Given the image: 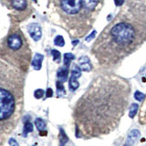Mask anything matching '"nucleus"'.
I'll return each instance as SVG.
<instances>
[{
    "label": "nucleus",
    "instance_id": "2eb2a0df",
    "mask_svg": "<svg viewBox=\"0 0 146 146\" xmlns=\"http://www.w3.org/2000/svg\"><path fill=\"white\" fill-rule=\"evenodd\" d=\"M32 131H33V125H32V123L30 121H26L24 125V130H23V135H24V137H26L27 134L31 132Z\"/></svg>",
    "mask_w": 146,
    "mask_h": 146
},
{
    "label": "nucleus",
    "instance_id": "393cba45",
    "mask_svg": "<svg viewBox=\"0 0 146 146\" xmlns=\"http://www.w3.org/2000/svg\"><path fill=\"white\" fill-rule=\"evenodd\" d=\"M114 2H115V5L117 7H121L124 3V0H114Z\"/></svg>",
    "mask_w": 146,
    "mask_h": 146
},
{
    "label": "nucleus",
    "instance_id": "412c9836",
    "mask_svg": "<svg viewBox=\"0 0 146 146\" xmlns=\"http://www.w3.org/2000/svg\"><path fill=\"white\" fill-rule=\"evenodd\" d=\"M137 109H138V106H137V104H134V108H131V111H130V117H133L135 115V113H136V111H137Z\"/></svg>",
    "mask_w": 146,
    "mask_h": 146
},
{
    "label": "nucleus",
    "instance_id": "aec40b11",
    "mask_svg": "<svg viewBox=\"0 0 146 146\" xmlns=\"http://www.w3.org/2000/svg\"><path fill=\"white\" fill-rule=\"evenodd\" d=\"M51 52H52V56H53L54 60H58V59L60 58V52L59 51H58L56 49H53Z\"/></svg>",
    "mask_w": 146,
    "mask_h": 146
},
{
    "label": "nucleus",
    "instance_id": "423d86ee",
    "mask_svg": "<svg viewBox=\"0 0 146 146\" xmlns=\"http://www.w3.org/2000/svg\"><path fill=\"white\" fill-rule=\"evenodd\" d=\"M7 5L10 9L16 13H20L21 16H24L29 8V0H7Z\"/></svg>",
    "mask_w": 146,
    "mask_h": 146
},
{
    "label": "nucleus",
    "instance_id": "6ab92c4d",
    "mask_svg": "<svg viewBox=\"0 0 146 146\" xmlns=\"http://www.w3.org/2000/svg\"><path fill=\"white\" fill-rule=\"evenodd\" d=\"M134 98L137 100H143L144 98H145V95L143 93L140 92V91H136V92L134 93Z\"/></svg>",
    "mask_w": 146,
    "mask_h": 146
},
{
    "label": "nucleus",
    "instance_id": "9d476101",
    "mask_svg": "<svg viewBox=\"0 0 146 146\" xmlns=\"http://www.w3.org/2000/svg\"><path fill=\"white\" fill-rule=\"evenodd\" d=\"M99 0H82V4L86 9L88 10H93L97 7Z\"/></svg>",
    "mask_w": 146,
    "mask_h": 146
},
{
    "label": "nucleus",
    "instance_id": "0eeeda50",
    "mask_svg": "<svg viewBox=\"0 0 146 146\" xmlns=\"http://www.w3.org/2000/svg\"><path fill=\"white\" fill-rule=\"evenodd\" d=\"M29 32V35L32 38H33L35 41H38L41 38V36H42V31H41V27L38 24H36V23H33L29 26L27 27Z\"/></svg>",
    "mask_w": 146,
    "mask_h": 146
},
{
    "label": "nucleus",
    "instance_id": "6e6552de",
    "mask_svg": "<svg viewBox=\"0 0 146 146\" xmlns=\"http://www.w3.org/2000/svg\"><path fill=\"white\" fill-rule=\"evenodd\" d=\"M79 64H80V68L82 70H84V71H90L91 68H92V67H91L90 58L87 56L80 57V59H79Z\"/></svg>",
    "mask_w": 146,
    "mask_h": 146
},
{
    "label": "nucleus",
    "instance_id": "bb28decb",
    "mask_svg": "<svg viewBox=\"0 0 146 146\" xmlns=\"http://www.w3.org/2000/svg\"><path fill=\"white\" fill-rule=\"evenodd\" d=\"M34 1H35V2H36V0H34Z\"/></svg>",
    "mask_w": 146,
    "mask_h": 146
},
{
    "label": "nucleus",
    "instance_id": "a211bd4d",
    "mask_svg": "<svg viewBox=\"0 0 146 146\" xmlns=\"http://www.w3.org/2000/svg\"><path fill=\"white\" fill-rule=\"evenodd\" d=\"M43 95H44V90H36L35 92H34V96H35V98L36 99H41L43 97Z\"/></svg>",
    "mask_w": 146,
    "mask_h": 146
},
{
    "label": "nucleus",
    "instance_id": "f03ea898",
    "mask_svg": "<svg viewBox=\"0 0 146 146\" xmlns=\"http://www.w3.org/2000/svg\"><path fill=\"white\" fill-rule=\"evenodd\" d=\"M0 54L9 60L27 61L30 58V53L27 51L26 38L22 32L15 27L8 33L0 45Z\"/></svg>",
    "mask_w": 146,
    "mask_h": 146
},
{
    "label": "nucleus",
    "instance_id": "4468645a",
    "mask_svg": "<svg viewBox=\"0 0 146 146\" xmlns=\"http://www.w3.org/2000/svg\"><path fill=\"white\" fill-rule=\"evenodd\" d=\"M79 82H78V79L75 77L71 76L70 79V89L71 90H76L78 88H79Z\"/></svg>",
    "mask_w": 146,
    "mask_h": 146
},
{
    "label": "nucleus",
    "instance_id": "ddd939ff",
    "mask_svg": "<svg viewBox=\"0 0 146 146\" xmlns=\"http://www.w3.org/2000/svg\"><path fill=\"white\" fill-rule=\"evenodd\" d=\"M35 124L36 126V129H38L40 132L46 130V123H45V121L42 120V119H40V118L36 119Z\"/></svg>",
    "mask_w": 146,
    "mask_h": 146
},
{
    "label": "nucleus",
    "instance_id": "1a4fd4ad",
    "mask_svg": "<svg viewBox=\"0 0 146 146\" xmlns=\"http://www.w3.org/2000/svg\"><path fill=\"white\" fill-rule=\"evenodd\" d=\"M43 56L41 54H36L33 61H32V66L35 68L36 70H39L41 68V64H42V60H43Z\"/></svg>",
    "mask_w": 146,
    "mask_h": 146
},
{
    "label": "nucleus",
    "instance_id": "f8f14e48",
    "mask_svg": "<svg viewBox=\"0 0 146 146\" xmlns=\"http://www.w3.org/2000/svg\"><path fill=\"white\" fill-rule=\"evenodd\" d=\"M68 141V138L67 134L65 133V131H63L62 128H60L59 130V143H60V146H64Z\"/></svg>",
    "mask_w": 146,
    "mask_h": 146
},
{
    "label": "nucleus",
    "instance_id": "4be33fe9",
    "mask_svg": "<svg viewBox=\"0 0 146 146\" xmlns=\"http://www.w3.org/2000/svg\"><path fill=\"white\" fill-rule=\"evenodd\" d=\"M8 143H9V145H10V146H19V144L17 143V141L15 139H14V138L9 139Z\"/></svg>",
    "mask_w": 146,
    "mask_h": 146
},
{
    "label": "nucleus",
    "instance_id": "7ed1b4c3",
    "mask_svg": "<svg viewBox=\"0 0 146 146\" xmlns=\"http://www.w3.org/2000/svg\"><path fill=\"white\" fill-rule=\"evenodd\" d=\"M111 35L118 45L128 46L133 41L135 38V30L131 24L121 22L112 27Z\"/></svg>",
    "mask_w": 146,
    "mask_h": 146
},
{
    "label": "nucleus",
    "instance_id": "39448f33",
    "mask_svg": "<svg viewBox=\"0 0 146 146\" xmlns=\"http://www.w3.org/2000/svg\"><path fill=\"white\" fill-rule=\"evenodd\" d=\"M61 9L68 15H75L79 13L82 7V0H61Z\"/></svg>",
    "mask_w": 146,
    "mask_h": 146
},
{
    "label": "nucleus",
    "instance_id": "b1692460",
    "mask_svg": "<svg viewBox=\"0 0 146 146\" xmlns=\"http://www.w3.org/2000/svg\"><path fill=\"white\" fill-rule=\"evenodd\" d=\"M46 96H47V98H50L53 96V91L51 89H48L47 90V94H46Z\"/></svg>",
    "mask_w": 146,
    "mask_h": 146
},
{
    "label": "nucleus",
    "instance_id": "cd10ccee",
    "mask_svg": "<svg viewBox=\"0 0 146 146\" xmlns=\"http://www.w3.org/2000/svg\"><path fill=\"white\" fill-rule=\"evenodd\" d=\"M33 146H36V145H33Z\"/></svg>",
    "mask_w": 146,
    "mask_h": 146
},
{
    "label": "nucleus",
    "instance_id": "9b49d317",
    "mask_svg": "<svg viewBox=\"0 0 146 146\" xmlns=\"http://www.w3.org/2000/svg\"><path fill=\"white\" fill-rule=\"evenodd\" d=\"M68 70L67 67H65L59 70V71L58 72V77L60 80V81L64 82L68 80Z\"/></svg>",
    "mask_w": 146,
    "mask_h": 146
},
{
    "label": "nucleus",
    "instance_id": "f257e3e1",
    "mask_svg": "<svg viewBox=\"0 0 146 146\" xmlns=\"http://www.w3.org/2000/svg\"><path fill=\"white\" fill-rule=\"evenodd\" d=\"M129 99L130 88L125 82L96 80L74 106L77 136L98 138L116 130L128 108Z\"/></svg>",
    "mask_w": 146,
    "mask_h": 146
},
{
    "label": "nucleus",
    "instance_id": "dca6fc26",
    "mask_svg": "<svg viewBox=\"0 0 146 146\" xmlns=\"http://www.w3.org/2000/svg\"><path fill=\"white\" fill-rule=\"evenodd\" d=\"M54 44L58 47H63L65 45V40H64L62 36H57L54 39Z\"/></svg>",
    "mask_w": 146,
    "mask_h": 146
},
{
    "label": "nucleus",
    "instance_id": "a878e982",
    "mask_svg": "<svg viewBox=\"0 0 146 146\" xmlns=\"http://www.w3.org/2000/svg\"><path fill=\"white\" fill-rule=\"evenodd\" d=\"M78 43H79V40H76V41L73 40V41H72V44H73V45H77Z\"/></svg>",
    "mask_w": 146,
    "mask_h": 146
},
{
    "label": "nucleus",
    "instance_id": "f3484780",
    "mask_svg": "<svg viewBox=\"0 0 146 146\" xmlns=\"http://www.w3.org/2000/svg\"><path fill=\"white\" fill-rule=\"evenodd\" d=\"M75 57L74 55L71 54V53H66L65 55H64V62H65V65H68V63L70 62V60H72V59H74Z\"/></svg>",
    "mask_w": 146,
    "mask_h": 146
},
{
    "label": "nucleus",
    "instance_id": "20e7f679",
    "mask_svg": "<svg viewBox=\"0 0 146 146\" xmlns=\"http://www.w3.org/2000/svg\"><path fill=\"white\" fill-rule=\"evenodd\" d=\"M16 99L10 90L0 87V121L10 118L16 110Z\"/></svg>",
    "mask_w": 146,
    "mask_h": 146
},
{
    "label": "nucleus",
    "instance_id": "5701e85b",
    "mask_svg": "<svg viewBox=\"0 0 146 146\" xmlns=\"http://www.w3.org/2000/svg\"><path fill=\"white\" fill-rule=\"evenodd\" d=\"M96 33H97V32H96L95 30H93V31H92V33H91L90 35H89L88 36H87V38H86V41H90V40L92 39L93 38H95V36H96Z\"/></svg>",
    "mask_w": 146,
    "mask_h": 146
}]
</instances>
